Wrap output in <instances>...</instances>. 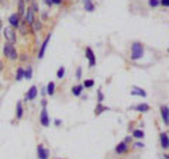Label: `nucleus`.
Wrapping results in <instances>:
<instances>
[{
    "label": "nucleus",
    "instance_id": "obj_1",
    "mask_svg": "<svg viewBox=\"0 0 169 159\" xmlns=\"http://www.w3.org/2000/svg\"><path fill=\"white\" fill-rule=\"evenodd\" d=\"M142 55H144V45L141 42H134L131 47V59L138 61Z\"/></svg>",
    "mask_w": 169,
    "mask_h": 159
},
{
    "label": "nucleus",
    "instance_id": "obj_2",
    "mask_svg": "<svg viewBox=\"0 0 169 159\" xmlns=\"http://www.w3.org/2000/svg\"><path fill=\"white\" fill-rule=\"evenodd\" d=\"M3 52H4V55L7 56L8 59H11V61H14V59L18 58L16 48H14V45H13L11 42H6V44L3 45Z\"/></svg>",
    "mask_w": 169,
    "mask_h": 159
},
{
    "label": "nucleus",
    "instance_id": "obj_3",
    "mask_svg": "<svg viewBox=\"0 0 169 159\" xmlns=\"http://www.w3.org/2000/svg\"><path fill=\"white\" fill-rule=\"evenodd\" d=\"M3 35H4V38L7 42H16L17 37H16V31H14V28L13 27H6V28H3Z\"/></svg>",
    "mask_w": 169,
    "mask_h": 159
},
{
    "label": "nucleus",
    "instance_id": "obj_4",
    "mask_svg": "<svg viewBox=\"0 0 169 159\" xmlns=\"http://www.w3.org/2000/svg\"><path fill=\"white\" fill-rule=\"evenodd\" d=\"M86 58H88V61H89V66L93 68L96 65V56L93 54L92 48H86Z\"/></svg>",
    "mask_w": 169,
    "mask_h": 159
},
{
    "label": "nucleus",
    "instance_id": "obj_5",
    "mask_svg": "<svg viewBox=\"0 0 169 159\" xmlns=\"http://www.w3.org/2000/svg\"><path fill=\"white\" fill-rule=\"evenodd\" d=\"M49 40H51V34H48V35H47V38L44 40V42L41 44L40 52H38V59H42V58H44V54H45V49H47V47H48Z\"/></svg>",
    "mask_w": 169,
    "mask_h": 159
},
{
    "label": "nucleus",
    "instance_id": "obj_6",
    "mask_svg": "<svg viewBox=\"0 0 169 159\" xmlns=\"http://www.w3.org/2000/svg\"><path fill=\"white\" fill-rule=\"evenodd\" d=\"M40 120H41V124H42L44 127H48V125H49L48 111H47V109H45V107H42V110H41V116H40Z\"/></svg>",
    "mask_w": 169,
    "mask_h": 159
},
{
    "label": "nucleus",
    "instance_id": "obj_7",
    "mask_svg": "<svg viewBox=\"0 0 169 159\" xmlns=\"http://www.w3.org/2000/svg\"><path fill=\"white\" fill-rule=\"evenodd\" d=\"M8 23H10V27H13V28H18V25H20V16L14 13V14H11V16L8 17Z\"/></svg>",
    "mask_w": 169,
    "mask_h": 159
},
{
    "label": "nucleus",
    "instance_id": "obj_8",
    "mask_svg": "<svg viewBox=\"0 0 169 159\" xmlns=\"http://www.w3.org/2000/svg\"><path fill=\"white\" fill-rule=\"evenodd\" d=\"M161 116H162V120L165 123V125L169 124V109L168 106H161Z\"/></svg>",
    "mask_w": 169,
    "mask_h": 159
},
{
    "label": "nucleus",
    "instance_id": "obj_9",
    "mask_svg": "<svg viewBox=\"0 0 169 159\" xmlns=\"http://www.w3.org/2000/svg\"><path fill=\"white\" fill-rule=\"evenodd\" d=\"M37 93H38L37 86H31L30 90L27 92V95H25V100H27V102H28V100H34V99L37 97Z\"/></svg>",
    "mask_w": 169,
    "mask_h": 159
},
{
    "label": "nucleus",
    "instance_id": "obj_10",
    "mask_svg": "<svg viewBox=\"0 0 169 159\" xmlns=\"http://www.w3.org/2000/svg\"><path fill=\"white\" fill-rule=\"evenodd\" d=\"M37 152H38V159H48L49 152H48V149H45L42 145H38Z\"/></svg>",
    "mask_w": 169,
    "mask_h": 159
},
{
    "label": "nucleus",
    "instance_id": "obj_11",
    "mask_svg": "<svg viewBox=\"0 0 169 159\" xmlns=\"http://www.w3.org/2000/svg\"><path fill=\"white\" fill-rule=\"evenodd\" d=\"M159 139H161V146L163 149H168L169 148V138H168V132H162L159 135Z\"/></svg>",
    "mask_w": 169,
    "mask_h": 159
},
{
    "label": "nucleus",
    "instance_id": "obj_12",
    "mask_svg": "<svg viewBox=\"0 0 169 159\" xmlns=\"http://www.w3.org/2000/svg\"><path fill=\"white\" fill-rule=\"evenodd\" d=\"M131 95H133V96H141V97H147V92H145L144 89L134 86L133 90H131Z\"/></svg>",
    "mask_w": 169,
    "mask_h": 159
},
{
    "label": "nucleus",
    "instance_id": "obj_13",
    "mask_svg": "<svg viewBox=\"0 0 169 159\" xmlns=\"http://www.w3.org/2000/svg\"><path fill=\"white\" fill-rule=\"evenodd\" d=\"M24 16H25V23H27V24H32V21H34V11H32L30 7L25 10Z\"/></svg>",
    "mask_w": 169,
    "mask_h": 159
},
{
    "label": "nucleus",
    "instance_id": "obj_14",
    "mask_svg": "<svg viewBox=\"0 0 169 159\" xmlns=\"http://www.w3.org/2000/svg\"><path fill=\"white\" fill-rule=\"evenodd\" d=\"M127 149H128V146H127V144L124 142V141L116 146V152H117V153H124V152H127Z\"/></svg>",
    "mask_w": 169,
    "mask_h": 159
},
{
    "label": "nucleus",
    "instance_id": "obj_15",
    "mask_svg": "<svg viewBox=\"0 0 169 159\" xmlns=\"http://www.w3.org/2000/svg\"><path fill=\"white\" fill-rule=\"evenodd\" d=\"M107 110H110V109H109V107H106V106H103L102 103H99V104H97V107L95 109V114H96V116H100L103 111H107Z\"/></svg>",
    "mask_w": 169,
    "mask_h": 159
},
{
    "label": "nucleus",
    "instance_id": "obj_16",
    "mask_svg": "<svg viewBox=\"0 0 169 159\" xmlns=\"http://www.w3.org/2000/svg\"><path fill=\"white\" fill-rule=\"evenodd\" d=\"M16 117L17 120H20L23 117V104L21 102H17V107H16Z\"/></svg>",
    "mask_w": 169,
    "mask_h": 159
},
{
    "label": "nucleus",
    "instance_id": "obj_17",
    "mask_svg": "<svg viewBox=\"0 0 169 159\" xmlns=\"http://www.w3.org/2000/svg\"><path fill=\"white\" fill-rule=\"evenodd\" d=\"M134 110H137V111H141V113H147L148 110H149V106L148 104H138V106H135L134 107Z\"/></svg>",
    "mask_w": 169,
    "mask_h": 159
},
{
    "label": "nucleus",
    "instance_id": "obj_18",
    "mask_svg": "<svg viewBox=\"0 0 169 159\" xmlns=\"http://www.w3.org/2000/svg\"><path fill=\"white\" fill-rule=\"evenodd\" d=\"M83 4H85V10L86 11H93L95 10V4L92 3V0H83Z\"/></svg>",
    "mask_w": 169,
    "mask_h": 159
},
{
    "label": "nucleus",
    "instance_id": "obj_19",
    "mask_svg": "<svg viewBox=\"0 0 169 159\" xmlns=\"http://www.w3.org/2000/svg\"><path fill=\"white\" fill-rule=\"evenodd\" d=\"M17 1H18V10H20V11H18L17 14H18V16H24V14H25L24 0H17Z\"/></svg>",
    "mask_w": 169,
    "mask_h": 159
},
{
    "label": "nucleus",
    "instance_id": "obj_20",
    "mask_svg": "<svg viewBox=\"0 0 169 159\" xmlns=\"http://www.w3.org/2000/svg\"><path fill=\"white\" fill-rule=\"evenodd\" d=\"M54 92H55V83H54V82H49L48 86H47V95L52 96Z\"/></svg>",
    "mask_w": 169,
    "mask_h": 159
},
{
    "label": "nucleus",
    "instance_id": "obj_21",
    "mask_svg": "<svg viewBox=\"0 0 169 159\" xmlns=\"http://www.w3.org/2000/svg\"><path fill=\"white\" fill-rule=\"evenodd\" d=\"M82 90H83V86H82V85L73 86V88H72V93H73V96H81Z\"/></svg>",
    "mask_w": 169,
    "mask_h": 159
},
{
    "label": "nucleus",
    "instance_id": "obj_22",
    "mask_svg": "<svg viewBox=\"0 0 169 159\" xmlns=\"http://www.w3.org/2000/svg\"><path fill=\"white\" fill-rule=\"evenodd\" d=\"M31 78H32V68L28 66L24 71V79H31Z\"/></svg>",
    "mask_w": 169,
    "mask_h": 159
},
{
    "label": "nucleus",
    "instance_id": "obj_23",
    "mask_svg": "<svg viewBox=\"0 0 169 159\" xmlns=\"http://www.w3.org/2000/svg\"><path fill=\"white\" fill-rule=\"evenodd\" d=\"M16 79H17V80H21V79H24V69H23V68H18V69H17Z\"/></svg>",
    "mask_w": 169,
    "mask_h": 159
},
{
    "label": "nucleus",
    "instance_id": "obj_24",
    "mask_svg": "<svg viewBox=\"0 0 169 159\" xmlns=\"http://www.w3.org/2000/svg\"><path fill=\"white\" fill-rule=\"evenodd\" d=\"M133 135L135 137V138H144V131H142V130H134V131H133Z\"/></svg>",
    "mask_w": 169,
    "mask_h": 159
},
{
    "label": "nucleus",
    "instance_id": "obj_25",
    "mask_svg": "<svg viewBox=\"0 0 169 159\" xmlns=\"http://www.w3.org/2000/svg\"><path fill=\"white\" fill-rule=\"evenodd\" d=\"M65 75V68L64 66H61L59 69H58V72H56V76H58V79H62Z\"/></svg>",
    "mask_w": 169,
    "mask_h": 159
},
{
    "label": "nucleus",
    "instance_id": "obj_26",
    "mask_svg": "<svg viewBox=\"0 0 169 159\" xmlns=\"http://www.w3.org/2000/svg\"><path fill=\"white\" fill-rule=\"evenodd\" d=\"M32 24H34V30H35V31H40L41 30V21L40 20H34Z\"/></svg>",
    "mask_w": 169,
    "mask_h": 159
},
{
    "label": "nucleus",
    "instance_id": "obj_27",
    "mask_svg": "<svg viewBox=\"0 0 169 159\" xmlns=\"http://www.w3.org/2000/svg\"><path fill=\"white\" fill-rule=\"evenodd\" d=\"M31 10L34 11V13H38L40 10H38V4H37V1L35 0H32V3H31Z\"/></svg>",
    "mask_w": 169,
    "mask_h": 159
},
{
    "label": "nucleus",
    "instance_id": "obj_28",
    "mask_svg": "<svg viewBox=\"0 0 169 159\" xmlns=\"http://www.w3.org/2000/svg\"><path fill=\"white\" fill-rule=\"evenodd\" d=\"M95 85V82L92 79H88V80H85V85H83V88H92Z\"/></svg>",
    "mask_w": 169,
    "mask_h": 159
},
{
    "label": "nucleus",
    "instance_id": "obj_29",
    "mask_svg": "<svg viewBox=\"0 0 169 159\" xmlns=\"http://www.w3.org/2000/svg\"><path fill=\"white\" fill-rule=\"evenodd\" d=\"M148 3H149V6H151V7H156V6H159V0H149Z\"/></svg>",
    "mask_w": 169,
    "mask_h": 159
},
{
    "label": "nucleus",
    "instance_id": "obj_30",
    "mask_svg": "<svg viewBox=\"0 0 169 159\" xmlns=\"http://www.w3.org/2000/svg\"><path fill=\"white\" fill-rule=\"evenodd\" d=\"M97 96H99V103H102V102H103V99H104L103 93H102L100 90H97Z\"/></svg>",
    "mask_w": 169,
    "mask_h": 159
},
{
    "label": "nucleus",
    "instance_id": "obj_31",
    "mask_svg": "<svg viewBox=\"0 0 169 159\" xmlns=\"http://www.w3.org/2000/svg\"><path fill=\"white\" fill-rule=\"evenodd\" d=\"M159 4L165 6V7H168V6H169V0H159Z\"/></svg>",
    "mask_w": 169,
    "mask_h": 159
},
{
    "label": "nucleus",
    "instance_id": "obj_32",
    "mask_svg": "<svg viewBox=\"0 0 169 159\" xmlns=\"http://www.w3.org/2000/svg\"><path fill=\"white\" fill-rule=\"evenodd\" d=\"M76 78H78V79L82 78V68H78V71H76Z\"/></svg>",
    "mask_w": 169,
    "mask_h": 159
},
{
    "label": "nucleus",
    "instance_id": "obj_33",
    "mask_svg": "<svg viewBox=\"0 0 169 159\" xmlns=\"http://www.w3.org/2000/svg\"><path fill=\"white\" fill-rule=\"evenodd\" d=\"M52 1V4H61L62 3V0H51Z\"/></svg>",
    "mask_w": 169,
    "mask_h": 159
},
{
    "label": "nucleus",
    "instance_id": "obj_34",
    "mask_svg": "<svg viewBox=\"0 0 169 159\" xmlns=\"http://www.w3.org/2000/svg\"><path fill=\"white\" fill-rule=\"evenodd\" d=\"M135 146H137V148H142V146H145V145L142 142H137L135 144Z\"/></svg>",
    "mask_w": 169,
    "mask_h": 159
},
{
    "label": "nucleus",
    "instance_id": "obj_35",
    "mask_svg": "<svg viewBox=\"0 0 169 159\" xmlns=\"http://www.w3.org/2000/svg\"><path fill=\"white\" fill-rule=\"evenodd\" d=\"M61 124H62V123H61V120L56 118V120H55V125H61Z\"/></svg>",
    "mask_w": 169,
    "mask_h": 159
},
{
    "label": "nucleus",
    "instance_id": "obj_36",
    "mask_svg": "<svg viewBox=\"0 0 169 159\" xmlns=\"http://www.w3.org/2000/svg\"><path fill=\"white\" fill-rule=\"evenodd\" d=\"M130 141H131V137H127V138H126V139H124V142H126V144H128Z\"/></svg>",
    "mask_w": 169,
    "mask_h": 159
},
{
    "label": "nucleus",
    "instance_id": "obj_37",
    "mask_svg": "<svg viewBox=\"0 0 169 159\" xmlns=\"http://www.w3.org/2000/svg\"><path fill=\"white\" fill-rule=\"evenodd\" d=\"M0 71H3V62L0 61Z\"/></svg>",
    "mask_w": 169,
    "mask_h": 159
},
{
    "label": "nucleus",
    "instance_id": "obj_38",
    "mask_svg": "<svg viewBox=\"0 0 169 159\" xmlns=\"http://www.w3.org/2000/svg\"><path fill=\"white\" fill-rule=\"evenodd\" d=\"M0 30H1V20H0Z\"/></svg>",
    "mask_w": 169,
    "mask_h": 159
},
{
    "label": "nucleus",
    "instance_id": "obj_39",
    "mask_svg": "<svg viewBox=\"0 0 169 159\" xmlns=\"http://www.w3.org/2000/svg\"><path fill=\"white\" fill-rule=\"evenodd\" d=\"M24 1H30V0H24Z\"/></svg>",
    "mask_w": 169,
    "mask_h": 159
}]
</instances>
